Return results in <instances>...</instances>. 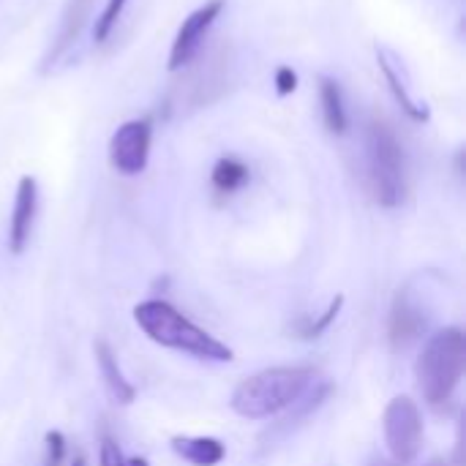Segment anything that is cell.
<instances>
[{
  "label": "cell",
  "instance_id": "obj_1",
  "mask_svg": "<svg viewBox=\"0 0 466 466\" xmlns=\"http://www.w3.org/2000/svg\"><path fill=\"white\" fill-rule=\"evenodd\" d=\"M317 371L300 366L265 369L243 380L232 393V410L246 420H268L289 407H295L311 388Z\"/></svg>",
  "mask_w": 466,
  "mask_h": 466
},
{
  "label": "cell",
  "instance_id": "obj_2",
  "mask_svg": "<svg viewBox=\"0 0 466 466\" xmlns=\"http://www.w3.org/2000/svg\"><path fill=\"white\" fill-rule=\"evenodd\" d=\"M134 319L153 344H161L167 350H177L202 360H218V363L232 360V350L227 344H221L218 339H213L210 333L188 322L177 309H172L164 300L139 303L134 309Z\"/></svg>",
  "mask_w": 466,
  "mask_h": 466
},
{
  "label": "cell",
  "instance_id": "obj_3",
  "mask_svg": "<svg viewBox=\"0 0 466 466\" xmlns=\"http://www.w3.org/2000/svg\"><path fill=\"white\" fill-rule=\"evenodd\" d=\"M366 177L382 208H399L407 194V161L396 131L385 120L366 126Z\"/></svg>",
  "mask_w": 466,
  "mask_h": 466
},
{
  "label": "cell",
  "instance_id": "obj_4",
  "mask_svg": "<svg viewBox=\"0 0 466 466\" xmlns=\"http://www.w3.org/2000/svg\"><path fill=\"white\" fill-rule=\"evenodd\" d=\"M466 366V339L461 328H448L429 339L418 360V382L431 407H442L453 399Z\"/></svg>",
  "mask_w": 466,
  "mask_h": 466
},
{
  "label": "cell",
  "instance_id": "obj_5",
  "mask_svg": "<svg viewBox=\"0 0 466 466\" xmlns=\"http://www.w3.org/2000/svg\"><path fill=\"white\" fill-rule=\"evenodd\" d=\"M385 445L396 464H412L423 445V418L410 396H396L382 415Z\"/></svg>",
  "mask_w": 466,
  "mask_h": 466
},
{
  "label": "cell",
  "instance_id": "obj_6",
  "mask_svg": "<svg viewBox=\"0 0 466 466\" xmlns=\"http://www.w3.org/2000/svg\"><path fill=\"white\" fill-rule=\"evenodd\" d=\"M153 145V120L137 117L123 123L109 139V164L120 175H139L147 167Z\"/></svg>",
  "mask_w": 466,
  "mask_h": 466
},
{
  "label": "cell",
  "instance_id": "obj_7",
  "mask_svg": "<svg viewBox=\"0 0 466 466\" xmlns=\"http://www.w3.org/2000/svg\"><path fill=\"white\" fill-rule=\"evenodd\" d=\"M224 5H227V0H208L205 5H199L197 11H191V14L183 19L177 35H175V41H172L169 71H180L183 66H188V63L194 60V55H197L199 46H202L205 33H208V30L213 27V22L221 16Z\"/></svg>",
  "mask_w": 466,
  "mask_h": 466
},
{
  "label": "cell",
  "instance_id": "obj_8",
  "mask_svg": "<svg viewBox=\"0 0 466 466\" xmlns=\"http://www.w3.org/2000/svg\"><path fill=\"white\" fill-rule=\"evenodd\" d=\"M35 205H38V186L35 177L25 175L16 186V199H14V213H11V227H8V248L14 254H22L27 240H30V229L35 221Z\"/></svg>",
  "mask_w": 466,
  "mask_h": 466
},
{
  "label": "cell",
  "instance_id": "obj_9",
  "mask_svg": "<svg viewBox=\"0 0 466 466\" xmlns=\"http://www.w3.org/2000/svg\"><path fill=\"white\" fill-rule=\"evenodd\" d=\"M426 322L423 314L410 303V298L404 292L396 295L393 309H390V322H388V336H390V347L396 352L407 350L410 344H415L423 333Z\"/></svg>",
  "mask_w": 466,
  "mask_h": 466
},
{
  "label": "cell",
  "instance_id": "obj_10",
  "mask_svg": "<svg viewBox=\"0 0 466 466\" xmlns=\"http://www.w3.org/2000/svg\"><path fill=\"white\" fill-rule=\"evenodd\" d=\"M93 352H96V363H98V371H101V380H104L109 396H112L117 404H131L134 396H137V390H134V385L123 377V371H120V366H117V358L112 355V350H109L104 341H96Z\"/></svg>",
  "mask_w": 466,
  "mask_h": 466
},
{
  "label": "cell",
  "instance_id": "obj_11",
  "mask_svg": "<svg viewBox=\"0 0 466 466\" xmlns=\"http://www.w3.org/2000/svg\"><path fill=\"white\" fill-rule=\"evenodd\" d=\"M172 451L194 466H216L227 456V448L213 437H175Z\"/></svg>",
  "mask_w": 466,
  "mask_h": 466
},
{
  "label": "cell",
  "instance_id": "obj_12",
  "mask_svg": "<svg viewBox=\"0 0 466 466\" xmlns=\"http://www.w3.org/2000/svg\"><path fill=\"white\" fill-rule=\"evenodd\" d=\"M319 101H322V117H325L328 131L336 137L347 134L350 117H347V106H344V93L336 79L319 76Z\"/></svg>",
  "mask_w": 466,
  "mask_h": 466
},
{
  "label": "cell",
  "instance_id": "obj_13",
  "mask_svg": "<svg viewBox=\"0 0 466 466\" xmlns=\"http://www.w3.org/2000/svg\"><path fill=\"white\" fill-rule=\"evenodd\" d=\"M90 3H93V0H71V3H68V11H66V16H63V27H60V33H57L55 49L49 52L46 63H55V60L76 41V35H79V30H82L85 19H87V14H90Z\"/></svg>",
  "mask_w": 466,
  "mask_h": 466
},
{
  "label": "cell",
  "instance_id": "obj_14",
  "mask_svg": "<svg viewBox=\"0 0 466 466\" xmlns=\"http://www.w3.org/2000/svg\"><path fill=\"white\" fill-rule=\"evenodd\" d=\"M210 183L218 194H232L248 183V167L235 156H224L216 161V167L210 172Z\"/></svg>",
  "mask_w": 466,
  "mask_h": 466
},
{
  "label": "cell",
  "instance_id": "obj_15",
  "mask_svg": "<svg viewBox=\"0 0 466 466\" xmlns=\"http://www.w3.org/2000/svg\"><path fill=\"white\" fill-rule=\"evenodd\" d=\"M377 57H380V68L385 71V79L390 82V90H393V96H396V101L401 104V109L415 120V123H426L429 120V112L407 93V87H404V82L399 79V74H396V68H393V63L388 60V55L385 52H377Z\"/></svg>",
  "mask_w": 466,
  "mask_h": 466
},
{
  "label": "cell",
  "instance_id": "obj_16",
  "mask_svg": "<svg viewBox=\"0 0 466 466\" xmlns=\"http://www.w3.org/2000/svg\"><path fill=\"white\" fill-rule=\"evenodd\" d=\"M341 306H344V298L339 295V298L330 300V306L325 309V314H322L319 319H300V336H303V339H319V336L336 322Z\"/></svg>",
  "mask_w": 466,
  "mask_h": 466
},
{
  "label": "cell",
  "instance_id": "obj_17",
  "mask_svg": "<svg viewBox=\"0 0 466 466\" xmlns=\"http://www.w3.org/2000/svg\"><path fill=\"white\" fill-rule=\"evenodd\" d=\"M126 3H128V0H106V5H104L101 16L96 19V30H93L98 44L109 38V33L115 30V25H117L120 14H123V8H126Z\"/></svg>",
  "mask_w": 466,
  "mask_h": 466
},
{
  "label": "cell",
  "instance_id": "obj_18",
  "mask_svg": "<svg viewBox=\"0 0 466 466\" xmlns=\"http://www.w3.org/2000/svg\"><path fill=\"white\" fill-rule=\"evenodd\" d=\"M63 456H66V440L60 431H49L46 434V461L44 466H60L63 464Z\"/></svg>",
  "mask_w": 466,
  "mask_h": 466
},
{
  "label": "cell",
  "instance_id": "obj_19",
  "mask_svg": "<svg viewBox=\"0 0 466 466\" xmlns=\"http://www.w3.org/2000/svg\"><path fill=\"white\" fill-rule=\"evenodd\" d=\"M298 90V74L289 66H281L276 71V93L279 96H292Z\"/></svg>",
  "mask_w": 466,
  "mask_h": 466
},
{
  "label": "cell",
  "instance_id": "obj_20",
  "mask_svg": "<svg viewBox=\"0 0 466 466\" xmlns=\"http://www.w3.org/2000/svg\"><path fill=\"white\" fill-rule=\"evenodd\" d=\"M98 461H101V466H126V459H123L117 442L109 440V437L101 440V456H98Z\"/></svg>",
  "mask_w": 466,
  "mask_h": 466
},
{
  "label": "cell",
  "instance_id": "obj_21",
  "mask_svg": "<svg viewBox=\"0 0 466 466\" xmlns=\"http://www.w3.org/2000/svg\"><path fill=\"white\" fill-rule=\"evenodd\" d=\"M126 466H147V461H145V459H128Z\"/></svg>",
  "mask_w": 466,
  "mask_h": 466
},
{
  "label": "cell",
  "instance_id": "obj_22",
  "mask_svg": "<svg viewBox=\"0 0 466 466\" xmlns=\"http://www.w3.org/2000/svg\"><path fill=\"white\" fill-rule=\"evenodd\" d=\"M71 466H87V464H85V459L79 456V459H74V464H71Z\"/></svg>",
  "mask_w": 466,
  "mask_h": 466
},
{
  "label": "cell",
  "instance_id": "obj_23",
  "mask_svg": "<svg viewBox=\"0 0 466 466\" xmlns=\"http://www.w3.org/2000/svg\"><path fill=\"white\" fill-rule=\"evenodd\" d=\"M429 466H445V464H440V461H434V464H429Z\"/></svg>",
  "mask_w": 466,
  "mask_h": 466
}]
</instances>
